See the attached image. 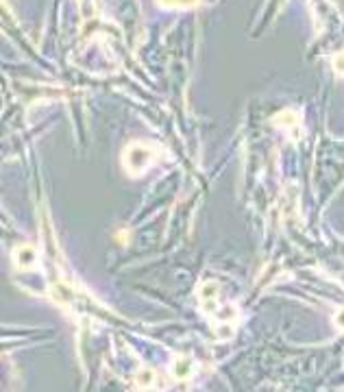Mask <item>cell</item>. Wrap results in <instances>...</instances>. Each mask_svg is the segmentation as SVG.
Returning a JSON list of instances; mask_svg holds the SVG:
<instances>
[{
	"instance_id": "obj_2",
	"label": "cell",
	"mask_w": 344,
	"mask_h": 392,
	"mask_svg": "<svg viewBox=\"0 0 344 392\" xmlns=\"http://www.w3.org/2000/svg\"><path fill=\"white\" fill-rule=\"evenodd\" d=\"M13 255H15V264L20 268H29V266H33V261H35V251L31 247H18Z\"/></svg>"
},
{
	"instance_id": "obj_1",
	"label": "cell",
	"mask_w": 344,
	"mask_h": 392,
	"mask_svg": "<svg viewBox=\"0 0 344 392\" xmlns=\"http://www.w3.org/2000/svg\"><path fill=\"white\" fill-rule=\"evenodd\" d=\"M153 163V151L146 144H133L131 149L125 153V166L129 168V173H142Z\"/></svg>"
},
{
	"instance_id": "obj_4",
	"label": "cell",
	"mask_w": 344,
	"mask_h": 392,
	"mask_svg": "<svg viewBox=\"0 0 344 392\" xmlns=\"http://www.w3.org/2000/svg\"><path fill=\"white\" fill-rule=\"evenodd\" d=\"M172 371H175V375H177L179 379L187 377V375H190V359H187V357H177V362H175V366H172Z\"/></svg>"
},
{
	"instance_id": "obj_5",
	"label": "cell",
	"mask_w": 344,
	"mask_h": 392,
	"mask_svg": "<svg viewBox=\"0 0 344 392\" xmlns=\"http://www.w3.org/2000/svg\"><path fill=\"white\" fill-rule=\"evenodd\" d=\"M333 65H335V70H338V72H344V53H342V55H338V57H335Z\"/></svg>"
},
{
	"instance_id": "obj_3",
	"label": "cell",
	"mask_w": 344,
	"mask_h": 392,
	"mask_svg": "<svg viewBox=\"0 0 344 392\" xmlns=\"http://www.w3.org/2000/svg\"><path fill=\"white\" fill-rule=\"evenodd\" d=\"M161 7H170V9H190V7H196L199 0H159Z\"/></svg>"
}]
</instances>
